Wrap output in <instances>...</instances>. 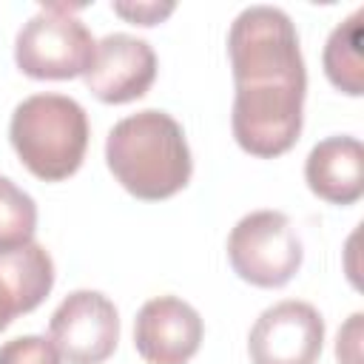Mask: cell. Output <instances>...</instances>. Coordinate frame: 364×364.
Returning <instances> with one entry per match:
<instances>
[{
	"instance_id": "obj_9",
	"label": "cell",
	"mask_w": 364,
	"mask_h": 364,
	"mask_svg": "<svg viewBox=\"0 0 364 364\" xmlns=\"http://www.w3.org/2000/svg\"><path fill=\"white\" fill-rule=\"evenodd\" d=\"M82 77L85 88L100 102H134L145 97L156 80V54L145 40L117 31L97 43L94 60Z\"/></svg>"
},
{
	"instance_id": "obj_1",
	"label": "cell",
	"mask_w": 364,
	"mask_h": 364,
	"mask_svg": "<svg viewBox=\"0 0 364 364\" xmlns=\"http://www.w3.org/2000/svg\"><path fill=\"white\" fill-rule=\"evenodd\" d=\"M114 179L142 202H159L191 182L193 159L182 125L165 111H139L119 119L105 139Z\"/></svg>"
},
{
	"instance_id": "obj_6",
	"label": "cell",
	"mask_w": 364,
	"mask_h": 364,
	"mask_svg": "<svg viewBox=\"0 0 364 364\" xmlns=\"http://www.w3.org/2000/svg\"><path fill=\"white\" fill-rule=\"evenodd\" d=\"M301 88L279 91H236L233 94V139L259 159L287 154L301 134Z\"/></svg>"
},
{
	"instance_id": "obj_5",
	"label": "cell",
	"mask_w": 364,
	"mask_h": 364,
	"mask_svg": "<svg viewBox=\"0 0 364 364\" xmlns=\"http://www.w3.org/2000/svg\"><path fill=\"white\" fill-rule=\"evenodd\" d=\"M301 259V239L282 210H253L228 236L233 273L256 287H284L299 273Z\"/></svg>"
},
{
	"instance_id": "obj_13",
	"label": "cell",
	"mask_w": 364,
	"mask_h": 364,
	"mask_svg": "<svg viewBox=\"0 0 364 364\" xmlns=\"http://www.w3.org/2000/svg\"><path fill=\"white\" fill-rule=\"evenodd\" d=\"M364 11H353L344 23L333 28L324 46V74L347 97H361L364 94V68H361V43H364V28H361Z\"/></svg>"
},
{
	"instance_id": "obj_7",
	"label": "cell",
	"mask_w": 364,
	"mask_h": 364,
	"mask_svg": "<svg viewBox=\"0 0 364 364\" xmlns=\"http://www.w3.org/2000/svg\"><path fill=\"white\" fill-rule=\"evenodd\" d=\"M48 341L68 364H102L119 341V316L97 290L68 293L48 321Z\"/></svg>"
},
{
	"instance_id": "obj_4",
	"label": "cell",
	"mask_w": 364,
	"mask_h": 364,
	"mask_svg": "<svg viewBox=\"0 0 364 364\" xmlns=\"http://www.w3.org/2000/svg\"><path fill=\"white\" fill-rule=\"evenodd\" d=\"M97 43L68 6H43L17 34L14 63L31 80H74L88 71Z\"/></svg>"
},
{
	"instance_id": "obj_3",
	"label": "cell",
	"mask_w": 364,
	"mask_h": 364,
	"mask_svg": "<svg viewBox=\"0 0 364 364\" xmlns=\"http://www.w3.org/2000/svg\"><path fill=\"white\" fill-rule=\"evenodd\" d=\"M236 91H307V71L293 20L273 6L245 9L228 31Z\"/></svg>"
},
{
	"instance_id": "obj_8",
	"label": "cell",
	"mask_w": 364,
	"mask_h": 364,
	"mask_svg": "<svg viewBox=\"0 0 364 364\" xmlns=\"http://www.w3.org/2000/svg\"><path fill=\"white\" fill-rule=\"evenodd\" d=\"M324 347V318L307 301H279L267 307L247 336L253 364H316Z\"/></svg>"
},
{
	"instance_id": "obj_2",
	"label": "cell",
	"mask_w": 364,
	"mask_h": 364,
	"mask_svg": "<svg viewBox=\"0 0 364 364\" xmlns=\"http://www.w3.org/2000/svg\"><path fill=\"white\" fill-rule=\"evenodd\" d=\"M9 139L20 162L37 179H68L80 171L88 148L85 108L63 94L26 97L11 114Z\"/></svg>"
},
{
	"instance_id": "obj_16",
	"label": "cell",
	"mask_w": 364,
	"mask_h": 364,
	"mask_svg": "<svg viewBox=\"0 0 364 364\" xmlns=\"http://www.w3.org/2000/svg\"><path fill=\"white\" fill-rule=\"evenodd\" d=\"M111 9L134 26H156L173 11V3H114Z\"/></svg>"
},
{
	"instance_id": "obj_12",
	"label": "cell",
	"mask_w": 364,
	"mask_h": 364,
	"mask_svg": "<svg viewBox=\"0 0 364 364\" xmlns=\"http://www.w3.org/2000/svg\"><path fill=\"white\" fill-rule=\"evenodd\" d=\"M0 279L9 287L20 313H31L54 287V262L37 242L14 250H0Z\"/></svg>"
},
{
	"instance_id": "obj_10",
	"label": "cell",
	"mask_w": 364,
	"mask_h": 364,
	"mask_svg": "<svg viewBox=\"0 0 364 364\" xmlns=\"http://www.w3.org/2000/svg\"><path fill=\"white\" fill-rule=\"evenodd\" d=\"M205 336L202 316L176 296L145 301L134 318V347L148 364H188Z\"/></svg>"
},
{
	"instance_id": "obj_15",
	"label": "cell",
	"mask_w": 364,
	"mask_h": 364,
	"mask_svg": "<svg viewBox=\"0 0 364 364\" xmlns=\"http://www.w3.org/2000/svg\"><path fill=\"white\" fill-rule=\"evenodd\" d=\"M0 364H63V358L48 338L20 336L0 347Z\"/></svg>"
},
{
	"instance_id": "obj_17",
	"label": "cell",
	"mask_w": 364,
	"mask_h": 364,
	"mask_svg": "<svg viewBox=\"0 0 364 364\" xmlns=\"http://www.w3.org/2000/svg\"><path fill=\"white\" fill-rule=\"evenodd\" d=\"M336 355L341 364H361V313H353L350 321L338 330Z\"/></svg>"
},
{
	"instance_id": "obj_14",
	"label": "cell",
	"mask_w": 364,
	"mask_h": 364,
	"mask_svg": "<svg viewBox=\"0 0 364 364\" xmlns=\"http://www.w3.org/2000/svg\"><path fill=\"white\" fill-rule=\"evenodd\" d=\"M37 230V205L9 176H0V250L28 245Z\"/></svg>"
},
{
	"instance_id": "obj_11",
	"label": "cell",
	"mask_w": 364,
	"mask_h": 364,
	"mask_svg": "<svg viewBox=\"0 0 364 364\" xmlns=\"http://www.w3.org/2000/svg\"><path fill=\"white\" fill-rule=\"evenodd\" d=\"M307 188L330 205H353L364 193V145L355 136L321 139L304 162Z\"/></svg>"
},
{
	"instance_id": "obj_18",
	"label": "cell",
	"mask_w": 364,
	"mask_h": 364,
	"mask_svg": "<svg viewBox=\"0 0 364 364\" xmlns=\"http://www.w3.org/2000/svg\"><path fill=\"white\" fill-rule=\"evenodd\" d=\"M14 316H20V310H17V304H14L11 293H9V287H6L3 279H0V330H6Z\"/></svg>"
}]
</instances>
